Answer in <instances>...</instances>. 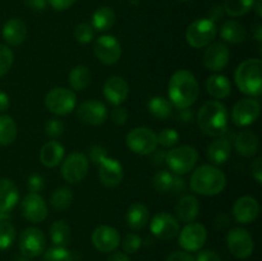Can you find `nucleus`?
I'll return each instance as SVG.
<instances>
[{
  "label": "nucleus",
  "instance_id": "f257e3e1",
  "mask_svg": "<svg viewBox=\"0 0 262 261\" xmlns=\"http://www.w3.org/2000/svg\"><path fill=\"white\" fill-rule=\"evenodd\" d=\"M169 101L177 109H187L196 102L200 86L196 77L187 69H179L171 76L168 87Z\"/></svg>",
  "mask_w": 262,
  "mask_h": 261
},
{
  "label": "nucleus",
  "instance_id": "f03ea898",
  "mask_svg": "<svg viewBox=\"0 0 262 261\" xmlns=\"http://www.w3.org/2000/svg\"><path fill=\"white\" fill-rule=\"evenodd\" d=\"M196 120L202 133L210 137H220L228 129V110L217 100H210L200 107Z\"/></svg>",
  "mask_w": 262,
  "mask_h": 261
},
{
  "label": "nucleus",
  "instance_id": "7ed1b4c3",
  "mask_svg": "<svg viewBox=\"0 0 262 261\" xmlns=\"http://www.w3.org/2000/svg\"><path fill=\"white\" fill-rule=\"evenodd\" d=\"M227 186L224 171L211 164L199 166L191 176V188L201 196H216Z\"/></svg>",
  "mask_w": 262,
  "mask_h": 261
},
{
  "label": "nucleus",
  "instance_id": "20e7f679",
  "mask_svg": "<svg viewBox=\"0 0 262 261\" xmlns=\"http://www.w3.org/2000/svg\"><path fill=\"white\" fill-rule=\"evenodd\" d=\"M235 84L242 94L248 96H260L262 92V61L250 58L239 64L234 74Z\"/></svg>",
  "mask_w": 262,
  "mask_h": 261
},
{
  "label": "nucleus",
  "instance_id": "39448f33",
  "mask_svg": "<svg viewBox=\"0 0 262 261\" xmlns=\"http://www.w3.org/2000/svg\"><path fill=\"white\" fill-rule=\"evenodd\" d=\"M199 160V151L189 145H182L173 147L166 153L165 163L171 170V173L183 176L189 173Z\"/></svg>",
  "mask_w": 262,
  "mask_h": 261
},
{
  "label": "nucleus",
  "instance_id": "423d86ee",
  "mask_svg": "<svg viewBox=\"0 0 262 261\" xmlns=\"http://www.w3.org/2000/svg\"><path fill=\"white\" fill-rule=\"evenodd\" d=\"M217 27L212 20L207 18L196 19L187 27L186 40L191 48L202 49L209 46L215 40Z\"/></svg>",
  "mask_w": 262,
  "mask_h": 261
},
{
  "label": "nucleus",
  "instance_id": "0eeeda50",
  "mask_svg": "<svg viewBox=\"0 0 262 261\" xmlns=\"http://www.w3.org/2000/svg\"><path fill=\"white\" fill-rule=\"evenodd\" d=\"M45 106L55 115H68L76 109L77 96L66 87H54L46 94Z\"/></svg>",
  "mask_w": 262,
  "mask_h": 261
},
{
  "label": "nucleus",
  "instance_id": "6e6552de",
  "mask_svg": "<svg viewBox=\"0 0 262 261\" xmlns=\"http://www.w3.org/2000/svg\"><path fill=\"white\" fill-rule=\"evenodd\" d=\"M128 148L137 155H150L158 147V136L147 127H136L125 137Z\"/></svg>",
  "mask_w": 262,
  "mask_h": 261
},
{
  "label": "nucleus",
  "instance_id": "1a4fd4ad",
  "mask_svg": "<svg viewBox=\"0 0 262 261\" xmlns=\"http://www.w3.org/2000/svg\"><path fill=\"white\" fill-rule=\"evenodd\" d=\"M89 169V158L84 154L72 153L64 159L61 165V176L68 183L76 184L86 178Z\"/></svg>",
  "mask_w": 262,
  "mask_h": 261
},
{
  "label": "nucleus",
  "instance_id": "9d476101",
  "mask_svg": "<svg viewBox=\"0 0 262 261\" xmlns=\"http://www.w3.org/2000/svg\"><path fill=\"white\" fill-rule=\"evenodd\" d=\"M227 246L229 252L237 258L250 257L255 250V242L248 230L243 228H233L227 235Z\"/></svg>",
  "mask_w": 262,
  "mask_h": 261
},
{
  "label": "nucleus",
  "instance_id": "9b49d317",
  "mask_svg": "<svg viewBox=\"0 0 262 261\" xmlns=\"http://www.w3.org/2000/svg\"><path fill=\"white\" fill-rule=\"evenodd\" d=\"M260 114V102L252 97H246L235 102L233 106L232 120L237 127H248L258 119Z\"/></svg>",
  "mask_w": 262,
  "mask_h": 261
},
{
  "label": "nucleus",
  "instance_id": "f8f14e48",
  "mask_svg": "<svg viewBox=\"0 0 262 261\" xmlns=\"http://www.w3.org/2000/svg\"><path fill=\"white\" fill-rule=\"evenodd\" d=\"M19 250L25 257H37L46 250V238L38 228H26L19 237Z\"/></svg>",
  "mask_w": 262,
  "mask_h": 261
},
{
  "label": "nucleus",
  "instance_id": "ddd939ff",
  "mask_svg": "<svg viewBox=\"0 0 262 261\" xmlns=\"http://www.w3.org/2000/svg\"><path fill=\"white\" fill-rule=\"evenodd\" d=\"M94 53L96 58L105 66L118 63L122 56V45L112 35H102L95 41Z\"/></svg>",
  "mask_w": 262,
  "mask_h": 261
},
{
  "label": "nucleus",
  "instance_id": "4468645a",
  "mask_svg": "<svg viewBox=\"0 0 262 261\" xmlns=\"http://www.w3.org/2000/svg\"><path fill=\"white\" fill-rule=\"evenodd\" d=\"M179 234V246L188 252L199 251L207 240V230L201 223H188Z\"/></svg>",
  "mask_w": 262,
  "mask_h": 261
},
{
  "label": "nucleus",
  "instance_id": "2eb2a0df",
  "mask_svg": "<svg viewBox=\"0 0 262 261\" xmlns=\"http://www.w3.org/2000/svg\"><path fill=\"white\" fill-rule=\"evenodd\" d=\"M77 118L89 125H101L107 119V109L99 100H87L77 107Z\"/></svg>",
  "mask_w": 262,
  "mask_h": 261
},
{
  "label": "nucleus",
  "instance_id": "dca6fc26",
  "mask_svg": "<svg viewBox=\"0 0 262 261\" xmlns=\"http://www.w3.org/2000/svg\"><path fill=\"white\" fill-rule=\"evenodd\" d=\"M20 211L25 219L31 223H42L48 217L49 210L42 196L35 192L26 194L20 204Z\"/></svg>",
  "mask_w": 262,
  "mask_h": 261
},
{
  "label": "nucleus",
  "instance_id": "f3484780",
  "mask_svg": "<svg viewBox=\"0 0 262 261\" xmlns=\"http://www.w3.org/2000/svg\"><path fill=\"white\" fill-rule=\"evenodd\" d=\"M179 229L181 227L178 219L168 212H159L151 219L150 230L159 240H173L178 235Z\"/></svg>",
  "mask_w": 262,
  "mask_h": 261
},
{
  "label": "nucleus",
  "instance_id": "a211bd4d",
  "mask_svg": "<svg viewBox=\"0 0 262 261\" xmlns=\"http://www.w3.org/2000/svg\"><path fill=\"white\" fill-rule=\"evenodd\" d=\"M91 241L94 247L102 253L113 252L120 243V234L114 227L110 225H99L92 232Z\"/></svg>",
  "mask_w": 262,
  "mask_h": 261
},
{
  "label": "nucleus",
  "instance_id": "6ab92c4d",
  "mask_svg": "<svg viewBox=\"0 0 262 261\" xmlns=\"http://www.w3.org/2000/svg\"><path fill=\"white\" fill-rule=\"evenodd\" d=\"M123 165L119 160L106 156L99 163V178L100 182L107 188H115L123 181Z\"/></svg>",
  "mask_w": 262,
  "mask_h": 261
},
{
  "label": "nucleus",
  "instance_id": "aec40b11",
  "mask_svg": "<svg viewBox=\"0 0 262 261\" xmlns=\"http://www.w3.org/2000/svg\"><path fill=\"white\" fill-rule=\"evenodd\" d=\"M152 186L158 193H183L186 189V181L178 174L169 170H160L154 176Z\"/></svg>",
  "mask_w": 262,
  "mask_h": 261
},
{
  "label": "nucleus",
  "instance_id": "412c9836",
  "mask_svg": "<svg viewBox=\"0 0 262 261\" xmlns=\"http://www.w3.org/2000/svg\"><path fill=\"white\" fill-rule=\"evenodd\" d=\"M230 51L224 42H211L204 54V64L209 71L220 72L229 63Z\"/></svg>",
  "mask_w": 262,
  "mask_h": 261
},
{
  "label": "nucleus",
  "instance_id": "4be33fe9",
  "mask_svg": "<svg viewBox=\"0 0 262 261\" xmlns=\"http://www.w3.org/2000/svg\"><path fill=\"white\" fill-rule=\"evenodd\" d=\"M260 214V205L252 196H242L233 205V216L239 224H251Z\"/></svg>",
  "mask_w": 262,
  "mask_h": 261
},
{
  "label": "nucleus",
  "instance_id": "5701e85b",
  "mask_svg": "<svg viewBox=\"0 0 262 261\" xmlns=\"http://www.w3.org/2000/svg\"><path fill=\"white\" fill-rule=\"evenodd\" d=\"M102 92L107 101L114 106L122 105L129 95V84L123 77L112 76L105 81Z\"/></svg>",
  "mask_w": 262,
  "mask_h": 261
},
{
  "label": "nucleus",
  "instance_id": "b1692460",
  "mask_svg": "<svg viewBox=\"0 0 262 261\" xmlns=\"http://www.w3.org/2000/svg\"><path fill=\"white\" fill-rule=\"evenodd\" d=\"M3 38L10 46H19L27 37V26L19 18H10L3 27Z\"/></svg>",
  "mask_w": 262,
  "mask_h": 261
},
{
  "label": "nucleus",
  "instance_id": "393cba45",
  "mask_svg": "<svg viewBox=\"0 0 262 261\" xmlns=\"http://www.w3.org/2000/svg\"><path fill=\"white\" fill-rule=\"evenodd\" d=\"M206 155L211 165L219 166L227 163L229 160L230 155H232V145L228 138L224 136H220V138L212 141L209 146H207Z\"/></svg>",
  "mask_w": 262,
  "mask_h": 261
},
{
  "label": "nucleus",
  "instance_id": "a878e982",
  "mask_svg": "<svg viewBox=\"0 0 262 261\" xmlns=\"http://www.w3.org/2000/svg\"><path fill=\"white\" fill-rule=\"evenodd\" d=\"M234 147L241 156L251 158L258 151V138L252 130H241L234 137Z\"/></svg>",
  "mask_w": 262,
  "mask_h": 261
},
{
  "label": "nucleus",
  "instance_id": "bb28decb",
  "mask_svg": "<svg viewBox=\"0 0 262 261\" xmlns=\"http://www.w3.org/2000/svg\"><path fill=\"white\" fill-rule=\"evenodd\" d=\"M64 147L58 141H49L41 147L40 161L46 168H55L63 161Z\"/></svg>",
  "mask_w": 262,
  "mask_h": 261
},
{
  "label": "nucleus",
  "instance_id": "cd10ccee",
  "mask_svg": "<svg viewBox=\"0 0 262 261\" xmlns=\"http://www.w3.org/2000/svg\"><path fill=\"white\" fill-rule=\"evenodd\" d=\"M176 212L181 222L187 223V224L194 222L200 214L199 200L192 194H186L177 204Z\"/></svg>",
  "mask_w": 262,
  "mask_h": 261
},
{
  "label": "nucleus",
  "instance_id": "c85d7f7f",
  "mask_svg": "<svg viewBox=\"0 0 262 261\" xmlns=\"http://www.w3.org/2000/svg\"><path fill=\"white\" fill-rule=\"evenodd\" d=\"M19 200V191L12 179L0 178V211H10Z\"/></svg>",
  "mask_w": 262,
  "mask_h": 261
},
{
  "label": "nucleus",
  "instance_id": "c756f323",
  "mask_svg": "<svg viewBox=\"0 0 262 261\" xmlns=\"http://www.w3.org/2000/svg\"><path fill=\"white\" fill-rule=\"evenodd\" d=\"M148 217H150V214H148L147 206L141 202H133L125 212V222L128 227L133 230L143 229L147 225Z\"/></svg>",
  "mask_w": 262,
  "mask_h": 261
},
{
  "label": "nucleus",
  "instance_id": "7c9ffc66",
  "mask_svg": "<svg viewBox=\"0 0 262 261\" xmlns=\"http://www.w3.org/2000/svg\"><path fill=\"white\" fill-rule=\"evenodd\" d=\"M206 90L214 99H227L232 92V84L228 77L223 74H212L206 81Z\"/></svg>",
  "mask_w": 262,
  "mask_h": 261
},
{
  "label": "nucleus",
  "instance_id": "2f4dec72",
  "mask_svg": "<svg viewBox=\"0 0 262 261\" xmlns=\"http://www.w3.org/2000/svg\"><path fill=\"white\" fill-rule=\"evenodd\" d=\"M246 35V27L242 23L237 22V20L229 19L227 22L223 23L222 28H220V37L229 44H241L245 41Z\"/></svg>",
  "mask_w": 262,
  "mask_h": 261
},
{
  "label": "nucleus",
  "instance_id": "473e14b6",
  "mask_svg": "<svg viewBox=\"0 0 262 261\" xmlns=\"http://www.w3.org/2000/svg\"><path fill=\"white\" fill-rule=\"evenodd\" d=\"M115 23V12L110 7H100L92 14V28L105 32Z\"/></svg>",
  "mask_w": 262,
  "mask_h": 261
},
{
  "label": "nucleus",
  "instance_id": "72a5a7b5",
  "mask_svg": "<svg viewBox=\"0 0 262 261\" xmlns=\"http://www.w3.org/2000/svg\"><path fill=\"white\" fill-rule=\"evenodd\" d=\"M92 79V73L89 67L76 66L69 73V84L74 91H83L90 86Z\"/></svg>",
  "mask_w": 262,
  "mask_h": 261
},
{
  "label": "nucleus",
  "instance_id": "f704fd0d",
  "mask_svg": "<svg viewBox=\"0 0 262 261\" xmlns=\"http://www.w3.org/2000/svg\"><path fill=\"white\" fill-rule=\"evenodd\" d=\"M51 242L59 247H67L72 240V230L66 220H56L50 227Z\"/></svg>",
  "mask_w": 262,
  "mask_h": 261
},
{
  "label": "nucleus",
  "instance_id": "c9c22d12",
  "mask_svg": "<svg viewBox=\"0 0 262 261\" xmlns=\"http://www.w3.org/2000/svg\"><path fill=\"white\" fill-rule=\"evenodd\" d=\"M147 110L156 119H168L171 115V102L163 96H154L148 100Z\"/></svg>",
  "mask_w": 262,
  "mask_h": 261
},
{
  "label": "nucleus",
  "instance_id": "e433bc0d",
  "mask_svg": "<svg viewBox=\"0 0 262 261\" xmlns=\"http://www.w3.org/2000/svg\"><path fill=\"white\" fill-rule=\"evenodd\" d=\"M17 138V124L10 115H0V146H8Z\"/></svg>",
  "mask_w": 262,
  "mask_h": 261
},
{
  "label": "nucleus",
  "instance_id": "4c0bfd02",
  "mask_svg": "<svg viewBox=\"0 0 262 261\" xmlns=\"http://www.w3.org/2000/svg\"><path fill=\"white\" fill-rule=\"evenodd\" d=\"M50 202L54 209L64 211V210L69 209L73 202V192L68 187H59L51 194Z\"/></svg>",
  "mask_w": 262,
  "mask_h": 261
},
{
  "label": "nucleus",
  "instance_id": "58836bf2",
  "mask_svg": "<svg viewBox=\"0 0 262 261\" xmlns=\"http://www.w3.org/2000/svg\"><path fill=\"white\" fill-rule=\"evenodd\" d=\"M256 0H224V12L230 17H242L253 8Z\"/></svg>",
  "mask_w": 262,
  "mask_h": 261
},
{
  "label": "nucleus",
  "instance_id": "ea45409f",
  "mask_svg": "<svg viewBox=\"0 0 262 261\" xmlns=\"http://www.w3.org/2000/svg\"><path fill=\"white\" fill-rule=\"evenodd\" d=\"M15 241V229L9 222H0V251L8 250Z\"/></svg>",
  "mask_w": 262,
  "mask_h": 261
},
{
  "label": "nucleus",
  "instance_id": "a19ab883",
  "mask_svg": "<svg viewBox=\"0 0 262 261\" xmlns=\"http://www.w3.org/2000/svg\"><path fill=\"white\" fill-rule=\"evenodd\" d=\"M42 261H73V255L66 247L54 246L43 252Z\"/></svg>",
  "mask_w": 262,
  "mask_h": 261
},
{
  "label": "nucleus",
  "instance_id": "79ce46f5",
  "mask_svg": "<svg viewBox=\"0 0 262 261\" xmlns=\"http://www.w3.org/2000/svg\"><path fill=\"white\" fill-rule=\"evenodd\" d=\"M13 61H14V54H13L12 49L0 44V77L5 76L10 71Z\"/></svg>",
  "mask_w": 262,
  "mask_h": 261
},
{
  "label": "nucleus",
  "instance_id": "37998d69",
  "mask_svg": "<svg viewBox=\"0 0 262 261\" xmlns=\"http://www.w3.org/2000/svg\"><path fill=\"white\" fill-rule=\"evenodd\" d=\"M158 136V143L163 147L173 148L179 141V133L174 128H164Z\"/></svg>",
  "mask_w": 262,
  "mask_h": 261
},
{
  "label": "nucleus",
  "instance_id": "c03bdc74",
  "mask_svg": "<svg viewBox=\"0 0 262 261\" xmlns=\"http://www.w3.org/2000/svg\"><path fill=\"white\" fill-rule=\"evenodd\" d=\"M73 35L78 42L89 44L94 38V28H92V26L87 25V23H79L74 27Z\"/></svg>",
  "mask_w": 262,
  "mask_h": 261
},
{
  "label": "nucleus",
  "instance_id": "a18cd8bd",
  "mask_svg": "<svg viewBox=\"0 0 262 261\" xmlns=\"http://www.w3.org/2000/svg\"><path fill=\"white\" fill-rule=\"evenodd\" d=\"M142 246V240H141L140 235L135 234V233H128L127 235L124 237L122 242V247L123 251L125 253H136Z\"/></svg>",
  "mask_w": 262,
  "mask_h": 261
},
{
  "label": "nucleus",
  "instance_id": "49530a36",
  "mask_svg": "<svg viewBox=\"0 0 262 261\" xmlns=\"http://www.w3.org/2000/svg\"><path fill=\"white\" fill-rule=\"evenodd\" d=\"M45 133L46 136H49L53 140L59 138L64 133V123L61 120L55 119V118H51L46 122Z\"/></svg>",
  "mask_w": 262,
  "mask_h": 261
},
{
  "label": "nucleus",
  "instance_id": "de8ad7c7",
  "mask_svg": "<svg viewBox=\"0 0 262 261\" xmlns=\"http://www.w3.org/2000/svg\"><path fill=\"white\" fill-rule=\"evenodd\" d=\"M110 118H112V122L114 123V124L124 125L128 119L127 109L120 106V105H118V106H115L114 109L112 110V113H110Z\"/></svg>",
  "mask_w": 262,
  "mask_h": 261
},
{
  "label": "nucleus",
  "instance_id": "09e8293b",
  "mask_svg": "<svg viewBox=\"0 0 262 261\" xmlns=\"http://www.w3.org/2000/svg\"><path fill=\"white\" fill-rule=\"evenodd\" d=\"M89 156H90V160L94 161L96 165H99L100 161L102 159H105L107 156V151L104 146H100V145H94L90 147L89 150Z\"/></svg>",
  "mask_w": 262,
  "mask_h": 261
},
{
  "label": "nucleus",
  "instance_id": "8fccbe9b",
  "mask_svg": "<svg viewBox=\"0 0 262 261\" xmlns=\"http://www.w3.org/2000/svg\"><path fill=\"white\" fill-rule=\"evenodd\" d=\"M43 184H45V182H43V178L40 174H32V176H30L27 182L28 189L31 192H35V193H38L43 188Z\"/></svg>",
  "mask_w": 262,
  "mask_h": 261
},
{
  "label": "nucleus",
  "instance_id": "3c124183",
  "mask_svg": "<svg viewBox=\"0 0 262 261\" xmlns=\"http://www.w3.org/2000/svg\"><path fill=\"white\" fill-rule=\"evenodd\" d=\"M166 261H194V257L188 251H174L166 257Z\"/></svg>",
  "mask_w": 262,
  "mask_h": 261
},
{
  "label": "nucleus",
  "instance_id": "603ef678",
  "mask_svg": "<svg viewBox=\"0 0 262 261\" xmlns=\"http://www.w3.org/2000/svg\"><path fill=\"white\" fill-rule=\"evenodd\" d=\"M76 2L77 0H48L50 7L54 10H58V12H63V10L69 9Z\"/></svg>",
  "mask_w": 262,
  "mask_h": 261
},
{
  "label": "nucleus",
  "instance_id": "864d4df0",
  "mask_svg": "<svg viewBox=\"0 0 262 261\" xmlns=\"http://www.w3.org/2000/svg\"><path fill=\"white\" fill-rule=\"evenodd\" d=\"M194 261H222V258H220V256L215 251L205 250L199 253V256H197V258H194Z\"/></svg>",
  "mask_w": 262,
  "mask_h": 261
},
{
  "label": "nucleus",
  "instance_id": "5fc2aeb1",
  "mask_svg": "<svg viewBox=\"0 0 262 261\" xmlns=\"http://www.w3.org/2000/svg\"><path fill=\"white\" fill-rule=\"evenodd\" d=\"M193 112L192 109L187 107V109H179L178 110V114H177V118L181 123H184V124H188V123L193 122Z\"/></svg>",
  "mask_w": 262,
  "mask_h": 261
},
{
  "label": "nucleus",
  "instance_id": "6e6d98bb",
  "mask_svg": "<svg viewBox=\"0 0 262 261\" xmlns=\"http://www.w3.org/2000/svg\"><path fill=\"white\" fill-rule=\"evenodd\" d=\"M252 176L257 183H262V159L257 158L252 164Z\"/></svg>",
  "mask_w": 262,
  "mask_h": 261
},
{
  "label": "nucleus",
  "instance_id": "4d7b16f0",
  "mask_svg": "<svg viewBox=\"0 0 262 261\" xmlns=\"http://www.w3.org/2000/svg\"><path fill=\"white\" fill-rule=\"evenodd\" d=\"M25 4L30 9L36 10V12H41L48 5V0H25Z\"/></svg>",
  "mask_w": 262,
  "mask_h": 261
},
{
  "label": "nucleus",
  "instance_id": "13d9d810",
  "mask_svg": "<svg viewBox=\"0 0 262 261\" xmlns=\"http://www.w3.org/2000/svg\"><path fill=\"white\" fill-rule=\"evenodd\" d=\"M223 14H224V9H223V7H220V5H214V7L210 9L207 19L212 20V22L215 23L216 20H219L220 18L223 17Z\"/></svg>",
  "mask_w": 262,
  "mask_h": 261
},
{
  "label": "nucleus",
  "instance_id": "bf43d9fd",
  "mask_svg": "<svg viewBox=\"0 0 262 261\" xmlns=\"http://www.w3.org/2000/svg\"><path fill=\"white\" fill-rule=\"evenodd\" d=\"M10 106V100L8 94H5L4 91L0 90V113L5 112V110L9 109Z\"/></svg>",
  "mask_w": 262,
  "mask_h": 261
},
{
  "label": "nucleus",
  "instance_id": "052dcab7",
  "mask_svg": "<svg viewBox=\"0 0 262 261\" xmlns=\"http://www.w3.org/2000/svg\"><path fill=\"white\" fill-rule=\"evenodd\" d=\"M107 261H130V258L128 257L127 253L123 252H114L109 256Z\"/></svg>",
  "mask_w": 262,
  "mask_h": 261
},
{
  "label": "nucleus",
  "instance_id": "680f3d73",
  "mask_svg": "<svg viewBox=\"0 0 262 261\" xmlns=\"http://www.w3.org/2000/svg\"><path fill=\"white\" fill-rule=\"evenodd\" d=\"M253 36H255L256 41H257L258 44H261L262 41V26L258 23L257 26L255 27V30H253Z\"/></svg>",
  "mask_w": 262,
  "mask_h": 261
},
{
  "label": "nucleus",
  "instance_id": "e2e57ef3",
  "mask_svg": "<svg viewBox=\"0 0 262 261\" xmlns=\"http://www.w3.org/2000/svg\"><path fill=\"white\" fill-rule=\"evenodd\" d=\"M165 156H166V153H164V151H160V154L156 153V155L154 156V161H155L156 165L163 164L164 161H165Z\"/></svg>",
  "mask_w": 262,
  "mask_h": 261
},
{
  "label": "nucleus",
  "instance_id": "0e129e2a",
  "mask_svg": "<svg viewBox=\"0 0 262 261\" xmlns=\"http://www.w3.org/2000/svg\"><path fill=\"white\" fill-rule=\"evenodd\" d=\"M261 5H262V2L261 0H256L255 4H253V8L252 9L256 10V13H257L258 17H261L262 15V12H261Z\"/></svg>",
  "mask_w": 262,
  "mask_h": 261
},
{
  "label": "nucleus",
  "instance_id": "69168bd1",
  "mask_svg": "<svg viewBox=\"0 0 262 261\" xmlns=\"http://www.w3.org/2000/svg\"><path fill=\"white\" fill-rule=\"evenodd\" d=\"M13 261H31V260L28 257H18V258H15V260H13Z\"/></svg>",
  "mask_w": 262,
  "mask_h": 261
},
{
  "label": "nucleus",
  "instance_id": "338daca9",
  "mask_svg": "<svg viewBox=\"0 0 262 261\" xmlns=\"http://www.w3.org/2000/svg\"><path fill=\"white\" fill-rule=\"evenodd\" d=\"M181 2H189V0H181Z\"/></svg>",
  "mask_w": 262,
  "mask_h": 261
}]
</instances>
